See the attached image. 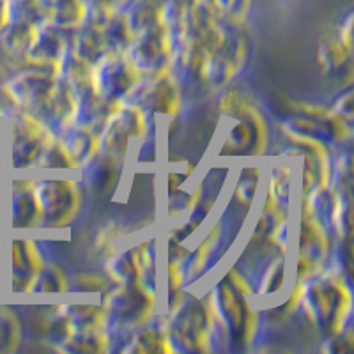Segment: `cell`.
I'll use <instances>...</instances> for the list:
<instances>
[{
	"label": "cell",
	"mask_w": 354,
	"mask_h": 354,
	"mask_svg": "<svg viewBox=\"0 0 354 354\" xmlns=\"http://www.w3.org/2000/svg\"><path fill=\"white\" fill-rule=\"evenodd\" d=\"M303 301L306 303L314 324L331 335H342L351 312V294L340 278H330L326 282H314V286L305 287Z\"/></svg>",
	"instance_id": "obj_1"
},
{
	"label": "cell",
	"mask_w": 354,
	"mask_h": 354,
	"mask_svg": "<svg viewBox=\"0 0 354 354\" xmlns=\"http://www.w3.org/2000/svg\"><path fill=\"white\" fill-rule=\"evenodd\" d=\"M93 93L97 100L121 103L142 84V71L126 53L109 52L93 64Z\"/></svg>",
	"instance_id": "obj_2"
},
{
	"label": "cell",
	"mask_w": 354,
	"mask_h": 354,
	"mask_svg": "<svg viewBox=\"0 0 354 354\" xmlns=\"http://www.w3.org/2000/svg\"><path fill=\"white\" fill-rule=\"evenodd\" d=\"M36 197L39 202L41 223L48 229H64L80 209V188L71 179L41 181L36 186Z\"/></svg>",
	"instance_id": "obj_3"
},
{
	"label": "cell",
	"mask_w": 354,
	"mask_h": 354,
	"mask_svg": "<svg viewBox=\"0 0 354 354\" xmlns=\"http://www.w3.org/2000/svg\"><path fill=\"white\" fill-rule=\"evenodd\" d=\"M154 296L142 282L122 283L121 289L110 294L109 314L122 328L144 324L153 315Z\"/></svg>",
	"instance_id": "obj_4"
},
{
	"label": "cell",
	"mask_w": 354,
	"mask_h": 354,
	"mask_svg": "<svg viewBox=\"0 0 354 354\" xmlns=\"http://www.w3.org/2000/svg\"><path fill=\"white\" fill-rule=\"evenodd\" d=\"M172 328L176 342H186L192 349L207 351L209 342V310L202 301L183 299L174 306Z\"/></svg>",
	"instance_id": "obj_5"
},
{
	"label": "cell",
	"mask_w": 354,
	"mask_h": 354,
	"mask_svg": "<svg viewBox=\"0 0 354 354\" xmlns=\"http://www.w3.org/2000/svg\"><path fill=\"white\" fill-rule=\"evenodd\" d=\"M181 106V96L179 87L174 82L170 71H161L154 75V80L142 88L140 94V110H147L151 113L174 117Z\"/></svg>",
	"instance_id": "obj_6"
},
{
	"label": "cell",
	"mask_w": 354,
	"mask_h": 354,
	"mask_svg": "<svg viewBox=\"0 0 354 354\" xmlns=\"http://www.w3.org/2000/svg\"><path fill=\"white\" fill-rule=\"evenodd\" d=\"M62 32H64L62 28L39 21L30 46L25 52L27 59H30L37 66L61 69L66 59V43L62 39Z\"/></svg>",
	"instance_id": "obj_7"
},
{
	"label": "cell",
	"mask_w": 354,
	"mask_h": 354,
	"mask_svg": "<svg viewBox=\"0 0 354 354\" xmlns=\"http://www.w3.org/2000/svg\"><path fill=\"white\" fill-rule=\"evenodd\" d=\"M44 270L43 257L39 248L32 239H15L12 241V286L18 289L30 290L37 274Z\"/></svg>",
	"instance_id": "obj_8"
},
{
	"label": "cell",
	"mask_w": 354,
	"mask_h": 354,
	"mask_svg": "<svg viewBox=\"0 0 354 354\" xmlns=\"http://www.w3.org/2000/svg\"><path fill=\"white\" fill-rule=\"evenodd\" d=\"M41 20L62 30L80 28L87 24L88 0H39Z\"/></svg>",
	"instance_id": "obj_9"
},
{
	"label": "cell",
	"mask_w": 354,
	"mask_h": 354,
	"mask_svg": "<svg viewBox=\"0 0 354 354\" xmlns=\"http://www.w3.org/2000/svg\"><path fill=\"white\" fill-rule=\"evenodd\" d=\"M17 185V194L12 197V227L15 229H32L41 223L39 202L36 197V186Z\"/></svg>",
	"instance_id": "obj_10"
},
{
	"label": "cell",
	"mask_w": 354,
	"mask_h": 354,
	"mask_svg": "<svg viewBox=\"0 0 354 354\" xmlns=\"http://www.w3.org/2000/svg\"><path fill=\"white\" fill-rule=\"evenodd\" d=\"M112 52L110 43L105 36V30L100 25L85 24L80 27V32L77 36V43H75V53L78 59L88 62V64H96L101 57Z\"/></svg>",
	"instance_id": "obj_11"
},
{
	"label": "cell",
	"mask_w": 354,
	"mask_h": 354,
	"mask_svg": "<svg viewBox=\"0 0 354 354\" xmlns=\"http://www.w3.org/2000/svg\"><path fill=\"white\" fill-rule=\"evenodd\" d=\"M62 145L71 156V160L77 163V167H80L84 163H91L97 156V153H100V135H96L88 126L75 129L69 128L68 137L62 142Z\"/></svg>",
	"instance_id": "obj_12"
},
{
	"label": "cell",
	"mask_w": 354,
	"mask_h": 354,
	"mask_svg": "<svg viewBox=\"0 0 354 354\" xmlns=\"http://www.w3.org/2000/svg\"><path fill=\"white\" fill-rule=\"evenodd\" d=\"M117 176H119V160L103 153L101 158L94 161V167L88 172V185L96 194H103L115 186Z\"/></svg>",
	"instance_id": "obj_13"
},
{
	"label": "cell",
	"mask_w": 354,
	"mask_h": 354,
	"mask_svg": "<svg viewBox=\"0 0 354 354\" xmlns=\"http://www.w3.org/2000/svg\"><path fill=\"white\" fill-rule=\"evenodd\" d=\"M109 271L117 283H133L140 282V266H138L137 252H126V254L115 255L110 259Z\"/></svg>",
	"instance_id": "obj_14"
},
{
	"label": "cell",
	"mask_w": 354,
	"mask_h": 354,
	"mask_svg": "<svg viewBox=\"0 0 354 354\" xmlns=\"http://www.w3.org/2000/svg\"><path fill=\"white\" fill-rule=\"evenodd\" d=\"M351 48L340 39V36H335L331 39L324 41L319 50V62H321L324 73H333L342 68L349 59Z\"/></svg>",
	"instance_id": "obj_15"
},
{
	"label": "cell",
	"mask_w": 354,
	"mask_h": 354,
	"mask_svg": "<svg viewBox=\"0 0 354 354\" xmlns=\"http://www.w3.org/2000/svg\"><path fill=\"white\" fill-rule=\"evenodd\" d=\"M207 6L220 20L239 25L246 20V15L252 8V0H209Z\"/></svg>",
	"instance_id": "obj_16"
},
{
	"label": "cell",
	"mask_w": 354,
	"mask_h": 354,
	"mask_svg": "<svg viewBox=\"0 0 354 354\" xmlns=\"http://www.w3.org/2000/svg\"><path fill=\"white\" fill-rule=\"evenodd\" d=\"M218 236H220V225H216L214 232L209 234V238L205 239V241L195 250L194 257L189 261V273H192V277H197V274L202 273V270H204L207 261H209L213 246L218 243Z\"/></svg>",
	"instance_id": "obj_17"
},
{
	"label": "cell",
	"mask_w": 354,
	"mask_h": 354,
	"mask_svg": "<svg viewBox=\"0 0 354 354\" xmlns=\"http://www.w3.org/2000/svg\"><path fill=\"white\" fill-rule=\"evenodd\" d=\"M32 289L46 290V292H55V290H66L68 289V280H66L64 273L59 268H50V270H43L37 274L36 282Z\"/></svg>",
	"instance_id": "obj_18"
},
{
	"label": "cell",
	"mask_w": 354,
	"mask_h": 354,
	"mask_svg": "<svg viewBox=\"0 0 354 354\" xmlns=\"http://www.w3.org/2000/svg\"><path fill=\"white\" fill-rule=\"evenodd\" d=\"M290 192V172L289 167H278L271 176V185H270V194L277 198L280 204L283 201L287 202Z\"/></svg>",
	"instance_id": "obj_19"
},
{
	"label": "cell",
	"mask_w": 354,
	"mask_h": 354,
	"mask_svg": "<svg viewBox=\"0 0 354 354\" xmlns=\"http://www.w3.org/2000/svg\"><path fill=\"white\" fill-rule=\"evenodd\" d=\"M257 176L259 169H246L241 174V179L238 183V188H236V195H238V201L243 205L248 207L252 204V198L255 195V189H257Z\"/></svg>",
	"instance_id": "obj_20"
},
{
	"label": "cell",
	"mask_w": 354,
	"mask_h": 354,
	"mask_svg": "<svg viewBox=\"0 0 354 354\" xmlns=\"http://www.w3.org/2000/svg\"><path fill=\"white\" fill-rule=\"evenodd\" d=\"M283 274H286V262L282 257L271 262L270 270L266 273L264 283H262V294H273L277 292L283 282Z\"/></svg>",
	"instance_id": "obj_21"
},
{
	"label": "cell",
	"mask_w": 354,
	"mask_h": 354,
	"mask_svg": "<svg viewBox=\"0 0 354 354\" xmlns=\"http://www.w3.org/2000/svg\"><path fill=\"white\" fill-rule=\"evenodd\" d=\"M88 2H96V4H103L106 8H112L115 11H124L126 6L131 2V0H88Z\"/></svg>",
	"instance_id": "obj_22"
},
{
	"label": "cell",
	"mask_w": 354,
	"mask_h": 354,
	"mask_svg": "<svg viewBox=\"0 0 354 354\" xmlns=\"http://www.w3.org/2000/svg\"><path fill=\"white\" fill-rule=\"evenodd\" d=\"M78 282L84 283L85 289H88V290H97L103 287V280H101V278H93V280H91L88 277H82V278H78Z\"/></svg>",
	"instance_id": "obj_23"
},
{
	"label": "cell",
	"mask_w": 354,
	"mask_h": 354,
	"mask_svg": "<svg viewBox=\"0 0 354 354\" xmlns=\"http://www.w3.org/2000/svg\"><path fill=\"white\" fill-rule=\"evenodd\" d=\"M183 183V176H179V174H170L169 176V188L170 192H176L177 188H179V185Z\"/></svg>",
	"instance_id": "obj_24"
},
{
	"label": "cell",
	"mask_w": 354,
	"mask_h": 354,
	"mask_svg": "<svg viewBox=\"0 0 354 354\" xmlns=\"http://www.w3.org/2000/svg\"><path fill=\"white\" fill-rule=\"evenodd\" d=\"M198 2H204V4H207V2H209V0H198Z\"/></svg>",
	"instance_id": "obj_25"
}]
</instances>
